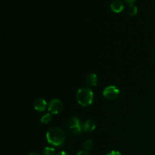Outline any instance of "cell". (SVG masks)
I'll return each instance as SVG.
<instances>
[{
	"label": "cell",
	"instance_id": "8992f818",
	"mask_svg": "<svg viewBox=\"0 0 155 155\" xmlns=\"http://www.w3.org/2000/svg\"><path fill=\"white\" fill-rule=\"evenodd\" d=\"M47 104L46 101H45L44 98H39L37 99H36L33 103V107L36 110H37L38 112H43L46 110L47 108Z\"/></svg>",
	"mask_w": 155,
	"mask_h": 155
},
{
	"label": "cell",
	"instance_id": "52a82bcc",
	"mask_svg": "<svg viewBox=\"0 0 155 155\" xmlns=\"http://www.w3.org/2000/svg\"><path fill=\"white\" fill-rule=\"evenodd\" d=\"M110 8L115 13H120L124 9V5L120 0H114L110 4Z\"/></svg>",
	"mask_w": 155,
	"mask_h": 155
},
{
	"label": "cell",
	"instance_id": "7a4b0ae2",
	"mask_svg": "<svg viewBox=\"0 0 155 155\" xmlns=\"http://www.w3.org/2000/svg\"><path fill=\"white\" fill-rule=\"evenodd\" d=\"M76 98L79 104L83 107H88L93 102L94 93L89 88H80L77 90Z\"/></svg>",
	"mask_w": 155,
	"mask_h": 155
},
{
	"label": "cell",
	"instance_id": "3957f363",
	"mask_svg": "<svg viewBox=\"0 0 155 155\" xmlns=\"http://www.w3.org/2000/svg\"><path fill=\"white\" fill-rule=\"evenodd\" d=\"M68 132L73 136H77L80 134L83 130V125L77 117H72L69 120L68 123Z\"/></svg>",
	"mask_w": 155,
	"mask_h": 155
},
{
	"label": "cell",
	"instance_id": "5bb4252c",
	"mask_svg": "<svg viewBox=\"0 0 155 155\" xmlns=\"http://www.w3.org/2000/svg\"><path fill=\"white\" fill-rule=\"evenodd\" d=\"M107 155H122L120 154V152H119L118 151H112L110 153H108Z\"/></svg>",
	"mask_w": 155,
	"mask_h": 155
},
{
	"label": "cell",
	"instance_id": "9c48e42d",
	"mask_svg": "<svg viewBox=\"0 0 155 155\" xmlns=\"http://www.w3.org/2000/svg\"><path fill=\"white\" fill-rule=\"evenodd\" d=\"M96 128V124L95 121L92 120H87L83 125V130H84L86 133L92 132Z\"/></svg>",
	"mask_w": 155,
	"mask_h": 155
},
{
	"label": "cell",
	"instance_id": "e0dca14e",
	"mask_svg": "<svg viewBox=\"0 0 155 155\" xmlns=\"http://www.w3.org/2000/svg\"><path fill=\"white\" fill-rule=\"evenodd\" d=\"M55 155H69V154H68L67 152H65V151H59V152L57 153Z\"/></svg>",
	"mask_w": 155,
	"mask_h": 155
},
{
	"label": "cell",
	"instance_id": "30bf717a",
	"mask_svg": "<svg viewBox=\"0 0 155 155\" xmlns=\"http://www.w3.org/2000/svg\"><path fill=\"white\" fill-rule=\"evenodd\" d=\"M127 12H128V14L130 16H134L138 12L137 7L134 4L129 5L128 8H127Z\"/></svg>",
	"mask_w": 155,
	"mask_h": 155
},
{
	"label": "cell",
	"instance_id": "ba28073f",
	"mask_svg": "<svg viewBox=\"0 0 155 155\" xmlns=\"http://www.w3.org/2000/svg\"><path fill=\"white\" fill-rule=\"evenodd\" d=\"M85 81L89 87H94L98 83V77L95 74H90L86 77Z\"/></svg>",
	"mask_w": 155,
	"mask_h": 155
},
{
	"label": "cell",
	"instance_id": "277c9868",
	"mask_svg": "<svg viewBox=\"0 0 155 155\" xmlns=\"http://www.w3.org/2000/svg\"><path fill=\"white\" fill-rule=\"evenodd\" d=\"M120 94V90L115 86H109L106 87L103 91V96L109 101H113L116 99Z\"/></svg>",
	"mask_w": 155,
	"mask_h": 155
},
{
	"label": "cell",
	"instance_id": "ac0fdd59",
	"mask_svg": "<svg viewBox=\"0 0 155 155\" xmlns=\"http://www.w3.org/2000/svg\"><path fill=\"white\" fill-rule=\"evenodd\" d=\"M28 155H39V154H38V153H36V152H32V153H30V154H28Z\"/></svg>",
	"mask_w": 155,
	"mask_h": 155
},
{
	"label": "cell",
	"instance_id": "6da1fadb",
	"mask_svg": "<svg viewBox=\"0 0 155 155\" xmlns=\"http://www.w3.org/2000/svg\"><path fill=\"white\" fill-rule=\"evenodd\" d=\"M47 142L53 146H61L63 145L66 139L65 133L58 127H53L48 130L46 133Z\"/></svg>",
	"mask_w": 155,
	"mask_h": 155
},
{
	"label": "cell",
	"instance_id": "7c38bea8",
	"mask_svg": "<svg viewBox=\"0 0 155 155\" xmlns=\"http://www.w3.org/2000/svg\"><path fill=\"white\" fill-rule=\"evenodd\" d=\"M92 147H93V142L91 139H87L83 143V148L86 151H89V150L92 149Z\"/></svg>",
	"mask_w": 155,
	"mask_h": 155
},
{
	"label": "cell",
	"instance_id": "2e32d148",
	"mask_svg": "<svg viewBox=\"0 0 155 155\" xmlns=\"http://www.w3.org/2000/svg\"><path fill=\"white\" fill-rule=\"evenodd\" d=\"M124 1L126 3H127V4L131 5V4H133V2H134L136 0H124Z\"/></svg>",
	"mask_w": 155,
	"mask_h": 155
},
{
	"label": "cell",
	"instance_id": "4fadbf2b",
	"mask_svg": "<svg viewBox=\"0 0 155 155\" xmlns=\"http://www.w3.org/2000/svg\"><path fill=\"white\" fill-rule=\"evenodd\" d=\"M55 150L54 148L45 147L43 150V155H54Z\"/></svg>",
	"mask_w": 155,
	"mask_h": 155
},
{
	"label": "cell",
	"instance_id": "9a60e30c",
	"mask_svg": "<svg viewBox=\"0 0 155 155\" xmlns=\"http://www.w3.org/2000/svg\"><path fill=\"white\" fill-rule=\"evenodd\" d=\"M77 155H89V153L86 152V151H80L77 153Z\"/></svg>",
	"mask_w": 155,
	"mask_h": 155
},
{
	"label": "cell",
	"instance_id": "5b68a950",
	"mask_svg": "<svg viewBox=\"0 0 155 155\" xmlns=\"http://www.w3.org/2000/svg\"><path fill=\"white\" fill-rule=\"evenodd\" d=\"M63 109V103L59 99L54 98L51 100L48 104V112L51 114H58Z\"/></svg>",
	"mask_w": 155,
	"mask_h": 155
},
{
	"label": "cell",
	"instance_id": "8fae6325",
	"mask_svg": "<svg viewBox=\"0 0 155 155\" xmlns=\"http://www.w3.org/2000/svg\"><path fill=\"white\" fill-rule=\"evenodd\" d=\"M51 119H52V117H51V114L48 113V114H45V115L41 117L40 120V122L43 124H48L51 122Z\"/></svg>",
	"mask_w": 155,
	"mask_h": 155
}]
</instances>
